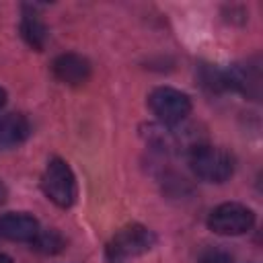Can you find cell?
I'll return each mask as SVG.
<instances>
[{
	"label": "cell",
	"mask_w": 263,
	"mask_h": 263,
	"mask_svg": "<svg viewBox=\"0 0 263 263\" xmlns=\"http://www.w3.org/2000/svg\"><path fill=\"white\" fill-rule=\"evenodd\" d=\"M31 134V123L23 113H6L0 117V150L23 144Z\"/></svg>",
	"instance_id": "9"
},
{
	"label": "cell",
	"mask_w": 263,
	"mask_h": 263,
	"mask_svg": "<svg viewBox=\"0 0 263 263\" xmlns=\"http://www.w3.org/2000/svg\"><path fill=\"white\" fill-rule=\"evenodd\" d=\"M189 164L197 179L208 183H224L234 173V156L220 146L197 144L189 152Z\"/></svg>",
	"instance_id": "2"
},
{
	"label": "cell",
	"mask_w": 263,
	"mask_h": 263,
	"mask_svg": "<svg viewBox=\"0 0 263 263\" xmlns=\"http://www.w3.org/2000/svg\"><path fill=\"white\" fill-rule=\"evenodd\" d=\"M224 72V86L226 90H236L247 99L259 101L261 97V60L259 55L249 58L247 62L232 64Z\"/></svg>",
	"instance_id": "6"
},
{
	"label": "cell",
	"mask_w": 263,
	"mask_h": 263,
	"mask_svg": "<svg viewBox=\"0 0 263 263\" xmlns=\"http://www.w3.org/2000/svg\"><path fill=\"white\" fill-rule=\"evenodd\" d=\"M21 35L25 39V43L29 47H33L35 51H43L45 43H47V27L41 21V16L35 10L25 8L23 10V18H21Z\"/></svg>",
	"instance_id": "10"
},
{
	"label": "cell",
	"mask_w": 263,
	"mask_h": 263,
	"mask_svg": "<svg viewBox=\"0 0 263 263\" xmlns=\"http://www.w3.org/2000/svg\"><path fill=\"white\" fill-rule=\"evenodd\" d=\"M0 263H12V259H10L8 255H4V253H0Z\"/></svg>",
	"instance_id": "15"
},
{
	"label": "cell",
	"mask_w": 263,
	"mask_h": 263,
	"mask_svg": "<svg viewBox=\"0 0 263 263\" xmlns=\"http://www.w3.org/2000/svg\"><path fill=\"white\" fill-rule=\"evenodd\" d=\"M156 245L154 232L144 224H127L119 228L107 242V263H129L132 259L148 253Z\"/></svg>",
	"instance_id": "1"
},
{
	"label": "cell",
	"mask_w": 263,
	"mask_h": 263,
	"mask_svg": "<svg viewBox=\"0 0 263 263\" xmlns=\"http://www.w3.org/2000/svg\"><path fill=\"white\" fill-rule=\"evenodd\" d=\"M51 72L64 84H68V86H80V84L88 82L92 68H90V62L84 55L74 53V51H68V53H60L51 62Z\"/></svg>",
	"instance_id": "7"
},
{
	"label": "cell",
	"mask_w": 263,
	"mask_h": 263,
	"mask_svg": "<svg viewBox=\"0 0 263 263\" xmlns=\"http://www.w3.org/2000/svg\"><path fill=\"white\" fill-rule=\"evenodd\" d=\"M6 195H8V189H6L4 181L0 179V203H4V201H6Z\"/></svg>",
	"instance_id": "13"
},
{
	"label": "cell",
	"mask_w": 263,
	"mask_h": 263,
	"mask_svg": "<svg viewBox=\"0 0 263 263\" xmlns=\"http://www.w3.org/2000/svg\"><path fill=\"white\" fill-rule=\"evenodd\" d=\"M39 232V222L27 212H8L0 216V236L14 242H31Z\"/></svg>",
	"instance_id": "8"
},
{
	"label": "cell",
	"mask_w": 263,
	"mask_h": 263,
	"mask_svg": "<svg viewBox=\"0 0 263 263\" xmlns=\"http://www.w3.org/2000/svg\"><path fill=\"white\" fill-rule=\"evenodd\" d=\"M148 107L162 125H179L191 113V99L173 86H158L148 95Z\"/></svg>",
	"instance_id": "4"
},
{
	"label": "cell",
	"mask_w": 263,
	"mask_h": 263,
	"mask_svg": "<svg viewBox=\"0 0 263 263\" xmlns=\"http://www.w3.org/2000/svg\"><path fill=\"white\" fill-rule=\"evenodd\" d=\"M41 189L45 197L58 208H70L76 201L78 187L70 164L62 158H51L41 175Z\"/></svg>",
	"instance_id": "3"
},
{
	"label": "cell",
	"mask_w": 263,
	"mask_h": 263,
	"mask_svg": "<svg viewBox=\"0 0 263 263\" xmlns=\"http://www.w3.org/2000/svg\"><path fill=\"white\" fill-rule=\"evenodd\" d=\"M4 105H6V90L0 86V109H2Z\"/></svg>",
	"instance_id": "14"
},
{
	"label": "cell",
	"mask_w": 263,
	"mask_h": 263,
	"mask_svg": "<svg viewBox=\"0 0 263 263\" xmlns=\"http://www.w3.org/2000/svg\"><path fill=\"white\" fill-rule=\"evenodd\" d=\"M31 245L35 251H39L43 255H55V253L64 251L66 240L55 228H47V230H39L37 236L31 240Z\"/></svg>",
	"instance_id": "11"
},
{
	"label": "cell",
	"mask_w": 263,
	"mask_h": 263,
	"mask_svg": "<svg viewBox=\"0 0 263 263\" xmlns=\"http://www.w3.org/2000/svg\"><path fill=\"white\" fill-rule=\"evenodd\" d=\"M195 263H232V255L218 245H208L197 253Z\"/></svg>",
	"instance_id": "12"
},
{
	"label": "cell",
	"mask_w": 263,
	"mask_h": 263,
	"mask_svg": "<svg viewBox=\"0 0 263 263\" xmlns=\"http://www.w3.org/2000/svg\"><path fill=\"white\" fill-rule=\"evenodd\" d=\"M255 226V212L242 203L226 201L216 205L208 216V228L220 236H238Z\"/></svg>",
	"instance_id": "5"
}]
</instances>
